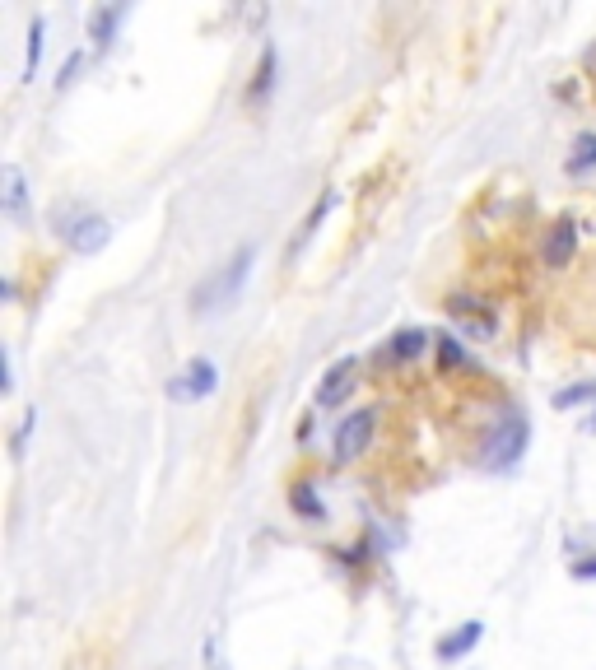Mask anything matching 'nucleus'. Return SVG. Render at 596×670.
Returning a JSON list of instances; mask_svg holds the SVG:
<instances>
[{
  "label": "nucleus",
  "mask_w": 596,
  "mask_h": 670,
  "mask_svg": "<svg viewBox=\"0 0 596 670\" xmlns=\"http://www.w3.org/2000/svg\"><path fill=\"white\" fill-rule=\"evenodd\" d=\"M527 415H517V410H503L499 429L485 438V466L489 470H503L513 466L517 456H522V447H527Z\"/></svg>",
  "instance_id": "obj_1"
},
{
  "label": "nucleus",
  "mask_w": 596,
  "mask_h": 670,
  "mask_svg": "<svg viewBox=\"0 0 596 670\" xmlns=\"http://www.w3.org/2000/svg\"><path fill=\"white\" fill-rule=\"evenodd\" d=\"M247 270H252V247H243L229 266L215 270V275L201 284V294H196V312H210V308H219V303H233L238 289H243V280H247Z\"/></svg>",
  "instance_id": "obj_2"
},
{
  "label": "nucleus",
  "mask_w": 596,
  "mask_h": 670,
  "mask_svg": "<svg viewBox=\"0 0 596 670\" xmlns=\"http://www.w3.org/2000/svg\"><path fill=\"white\" fill-rule=\"evenodd\" d=\"M373 424H378L373 405H368V410H354L350 419H340L336 438H331V456H336L340 466H345V461H354V456L368 447V438H373Z\"/></svg>",
  "instance_id": "obj_3"
},
{
  "label": "nucleus",
  "mask_w": 596,
  "mask_h": 670,
  "mask_svg": "<svg viewBox=\"0 0 596 670\" xmlns=\"http://www.w3.org/2000/svg\"><path fill=\"white\" fill-rule=\"evenodd\" d=\"M215 382H219L215 363H210V359H191L187 363V377H177L168 391H173L177 401H182V396H187V401H196V396H210V391H215Z\"/></svg>",
  "instance_id": "obj_4"
},
{
  "label": "nucleus",
  "mask_w": 596,
  "mask_h": 670,
  "mask_svg": "<svg viewBox=\"0 0 596 670\" xmlns=\"http://www.w3.org/2000/svg\"><path fill=\"white\" fill-rule=\"evenodd\" d=\"M108 233H112V224L103 215H84V219H75V228H66V238L75 252H98V247L108 242Z\"/></svg>",
  "instance_id": "obj_5"
},
{
  "label": "nucleus",
  "mask_w": 596,
  "mask_h": 670,
  "mask_svg": "<svg viewBox=\"0 0 596 670\" xmlns=\"http://www.w3.org/2000/svg\"><path fill=\"white\" fill-rule=\"evenodd\" d=\"M573 242H578L573 219H559V224L550 228V238H545V261H550V266H564V261L573 256Z\"/></svg>",
  "instance_id": "obj_6"
},
{
  "label": "nucleus",
  "mask_w": 596,
  "mask_h": 670,
  "mask_svg": "<svg viewBox=\"0 0 596 670\" xmlns=\"http://www.w3.org/2000/svg\"><path fill=\"white\" fill-rule=\"evenodd\" d=\"M350 382H354V363H350V359L336 363V368L322 377V387H317V405H336L340 396L350 391Z\"/></svg>",
  "instance_id": "obj_7"
},
{
  "label": "nucleus",
  "mask_w": 596,
  "mask_h": 670,
  "mask_svg": "<svg viewBox=\"0 0 596 670\" xmlns=\"http://www.w3.org/2000/svg\"><path fill=\"white\" fill-rule=\"evenodd\" d=\"M480 633H485V624H461L457 633H452V638H443V643H438V657L443 661H457V657H466V652H471L475 643H480Z\"/></svg>",
  "instance_id": "obj_8"
},
{
  "label": "nucleus",
  "mask_w": 596,
  "mask_h": 670,
  "mask_svg": "<svg viewBox=\"0 0 596 670\" xmlns=\"http://www.w3.org/2000/svg\"><path fill=\"white\" fill-rule=\"evenodd\" d=\"M5 210L10 215L24 210V173H19V163H5Z\"/></svg>",
  "instance_id": "obj_9"
},
{
  "label": "nucleus",
  "mask_w": 596,
  "mask_h": 670,
  "mask_svg": "<svg viewBox=\"0 0 596 670\" xmlns=\"http://www.w3.org/2000/svg\"><path fill=\"white\" fill-rule=\"evenodd\" d=\"M596 163V135H578L573 140V154H569V173L578 177V173H587Z\"/></svg>",
  "instance_id": "obj_10"
},
{
  "label": "nucleus",
  "mask_w": 596,
  "mask_h": 670,
  "mask_svg": "<svg viewBox=\"0 0 596 670\" xmlns=\"http://www.w3.org/2000/svg\"><path fill=\"white\" fill-rule=\"evenodd\" d=\"M424 345H429V335L410 326V331H401V335L392 340V354H396V359H420Z\"/></svg>",
  "instance_id": "obj_11"
},
{
  "label": "nucleus",
  "mask_w": 596,
  "mask_h": 670,
  "mask_svg": "<svg viewBox=\"0 0 596 670\" xmlns=\"http://www.w3.org/2000/svg\"><path fill=\"white\" fill-rule=\"evenodd\" d=\"M117 14H122V10H108V5H103V10H94V19H89V33H94L98 47H108V42H112V33H117Z\"/></svg>",
  "instance_id": "obj_12"
},
{
  "label": "nucleus",
  "mask_w": 596,
  "mask_h": 670,
  "mask_svg": "<svg viewBox=\"0 0 596 670\" xmlns=\"http://www.w3.org/2000/svg\"><path fill=\"white\" fill-rule=\"evenodd\" d=\"M289 503H294V508L303 512V517H322V498L312 494V484H308V480H298V484H294V494H289Z\"/></svg>",
  "instance_id": "obj_13"
},
{
  "label": "nucleus",
  "mask_w": 596,
  "mask_h": 670,
  "mask_svg": "<svg viewBox=\"0 0 596 670\" xmlns=\"http://www.w3.org/2000/svg\"><path fill=\"white\" fill-rule=\"evenodd\" d=\"M271 75H275V52L266 47V56H261V66H257V84H252V98L271 94Z\"/></svg>",
  "instance_id": "obj_14"
},
{
  "label": "nucleus",
  "mask_w": 596,
  "mask_h": 670,
  "mask_svg": "<svg viewBox=\"0 0 596 670\" xmlns=\"http://www.w3.org/2000/svg\"><path fill=\"white\" fill-rule=\"evenodd\" d=\"M592 396H596V382H578V387L559 391L555 405H559V410H569V405H583V401H592Z\"/></svg>",
  "instance_id": "obj_15"
},
{
  "label": "nucleus",
  "mask_w": 596,
  "mask_h": 670,
  "mask_svg": "<svg viewBox=\"0 0 596 670\" xmlns=\"http://www.w3.org/2000/svg\"><path fill=\"white\" fill-rule=\"evenodd\" d=\"M38 61H42V19H33V28H28V75L38 70Z\"/></svg>",
  "instance_id": "obj_16"
},
{
  "label": "nucleus",
  "mask_w": 596,
  "mask_h": 670,
  "mask_svg": "<svg viewBox=\"0 0 596 670\" xmlns=\"http://www.w3.org/2000/svg\"><path fill=\"white\" fill-rule=\"evenodd\" d=\"M326 210H331V191H326L322 201H317V210H312V215H308V228H303V242H308V238H312V233H317V228H322ZM303 242H298V247H303ZM298 247H294V252H298Z\"/></svg>",
  "instance_id": "obj_17"
},
{
  "label": "nucleus",
  "mask_w": 596,
  "mask_h": 670,
  "mask_svg": "<svg viewBox=\"0 0 596 670\" xmlns=\"http://www.w3.org/2000/svg\"><path fill=\"white\" fill-rule=\"evenodd\" d=\"M438 359H443V368H457V363H461V345L452 340V335H443V340H438Z\"/></svg>",
  "instance_id": "obj_18"
},
{
  "label": "nucleus",
  "mask_w": 596,
  "mask_h": 670,
  "mask_svg": "<svg viewBox=\"0 0 596 670\" xmlns=\"http://www.w3.org/2000/svg\"><path fill=\"white\" fill-rule=\"evenodd\" d=\"M75 75H80V56H70L66 66H61V80H56V84H70Z\"/></svg>",
  "instance_id": "obj_19"
},
{
  "label": "nucleus",
  "mask_w": 596,
  "mask_h": 670,
  "mask_svg": "<svg viewBox=\"0 0 596 670\" xmlns=\"http://www.w3.org/2000/svg\"><path fill=\"white\" fill-rule=\"evenodd\" d=\"M573 577H596V559H587V563H573Z\"/></svg>",
  "instance_id": "obj_20"
},
{
  "label": "nucleus",
  "mask_w": 596,
  "mask_h": 670,
  "mask_svg": "<svg viewBox=\"0 0 596 670\" xmlns=\"http://www.w3.org/2000/svg\"><path fill=\"white\" fill-rule=\"evenodd\" d=\"M587 429H592V433H596V415H587Z\"/></svg>",
  "instance_id": "obj_21"
}]
</instances>
